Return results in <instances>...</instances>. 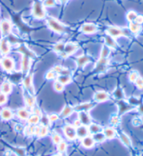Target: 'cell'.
Wrapping results in <instances>:
<instances>
[{"label": "cell", "mask_w": 143, "mask_h": 156, "mask_svg": "<svg viewBox=\"0 0 143 156\" xmlns=\"http://www.w3.org/2000/svg\"><path fill=\"white\" fill-rule=\"evenodd\" d=\"M44 6L39 0H36L33 4L32 16L36 18L42 19L45 17V11Z\"/></svg>", "instance_id": "1"}, {"label": "cell", "mask_w": 143, "mask_h": 156, "mask_svg": "<svg viewBox=\"0 0 143 156\" xmlns=\"http://www.w3.org/2000/svg\"><path fill=\"white\" fill-rule=\"evenodd\" d=\"M47 24L53 31L57 34H62L65 31V27L57 19L50 17L47 19Z\"/></svg>", "instance_id": "2"}, {"label": "cell", "mask_w": 143, "mask_h": 156, "mask_svg": "<svg viewBox=\"0 0 143 156\" xmlns=\"http://www.w3.org/2000/svg\"><path fill=\"white\" fill-rule=\"evenodd\" d=\"M129 34L128 31L126 29H122L118 27L110 26L107 29V34L113 38H117L121 36H127Z\"/></svg>", "instance_id": "3"}, {"label": "cell", "mask_w": 143, "mask_h": 156, "mask_svg": "<svg viewBox=\"0 0 143 156\" xmlns=\"http://www.w3.org/2000/svg\"><path fill=\"white\" fill-rule=\"evenodd\" d=\"M77 48V45L76 44L73 43H68L65 44L64 49L63 52L60 54V55L63 57H66L68 56L72 55L73 53L76 51Z\"/></svg>", "instance_id": "4"}, {"label": "cell", "mask_w": 143, "mask_h": 156, "mask_svg": "<svg viewBox=\"0 0 143 156\" xmlns=\"http://www.w3.org/2000/svg\"><path fill=\"white\" fill-rule=\"evenodd\" d=\"M12 29L11 22L8 20H3L0 23V30L4 36H8L11 33Z\"/></svg>", "instance_id": "5"}, {"label": "cell", "mask_w": 143, "mask_h": 156, "mask_svg": "<svg viewBox=\"0 0 143 156\" xmlns=\"http://www.w3.org/2000/svg\"><path fill=\"white\" fill-rule=\"evenodd\" d=\"M81 31L84 34H91L97 31V27L93 23H85L81 27Z\"/></svg>", "instance_id": "6"}, {"label": "cell", "mask_w": 143, "mask_h": 156, "mask_svg": "<svg viewBox=\"0 0 143 156\" xmlns=\"http://www.w3.org/2000/svg\"><path fill=\"white\" fill-rule=\"evenodd\" d=\"M64 134L67 136V138L70 139V140H73V139L76 137L77 134L75 127L71 125H67L64 127Z\"/></svg>", "instance_id": "7"}, {"label": "cell", "mask_w": 143, "mask_h": 156, "mask_svg": "<svg viewBox=\"0 0 143 156\" xmlns=\"http://www.w3.org/2000/svg\"><path fill=\"white\" fill-rule=\"evenodd\" d=\"M78 116L79 121L84 126H89L91 124V118L86 111H80Z\"/></svg>", "instance_id": "8"}, {"label": "cell", "mask_w": 143, "mask_h": 156, "mask_svg": "<svg viewBox=\"0 0 143 156\" xmlns=\"http://www.w3.org/2000/svg\"><path fill=\"white\" fill-rule=\"evenodd\" d=\"M2 67L6 71H11L14 68V62L10 57H5L2 59Z\"/></svg>", "instance_id": "9"}, {"label": "cell", "mask_w": 143, "mask_h": 156, "mask_svg": "<svg viewBox=\"0 0 143 156\" xmlns=\"http://www.w3.org/2000/svg\"><path fill=\"white\" fill-rule=\"evenodd\" d=\"M118 105H119V108H120V115L128 111L131 110V109L133 108V107L131 105L128 104L123 101H122V100H120V101L118 102Z\"/></svg>", "instance_id": "10"}, {"label": "cell", "mask_w": 143, "mask_h": 156, "mask_svg": "<svg viewBox=\"0 0 143 156\" xmlns=\"http://www.w3.org/2000/svg\"><path fill=\"white\" fill-rule=\"evenodd\" d=\"M10 51V45L6 38L2 39L0 41V52L4 55H6Z\"/></svg>", "instance_id": "11"}, {"label": "cell", "mask_w": 143, "mask_h": 156, "mask_svg": "<svg viewBox=\"0 0 143 156\" xmlns=\"http://www.w3.org/2000/svg\"><path fill=\"white\" fill-rule=\"evenodd\" d=\"M109 98V95L105 91H97L94 95V99L96 101L98 102H103L107 101Z\"/></svg>", "instance_id": "12"}, {"label": "cell", "mask_w": 143, "mask_h": 156, "mask_svg": "<svg viewBox=\"0 0 143 156\" xmlns=\"http://www.w3.org/2000/svg\"><path fill=\"white\" fill-rule=\"evenodd\" d=\"M105 41L106 46H108L109 48L115 49L117 48V43H116L115 40V38L112 37V36L108 35V34L105 36Z\"/></svg>", "instance_id": "13"}, {"label": "cell", "mask_w": 143, "mask_h": 156, "mask_svg": "<svg viewBox=\"0 0 143 156\" xmlns=\"http://www.w3.org/2000/svg\"><path fill=\"white\" fill-rule=\"evenodd\" d=\"M88 133H89V130L87 129V127H85L84 126H80V127H78V128H77L76 134L78 137H80V138L85 137V136L88 135Z\"/></svg>", "instance_id": "14"}, {"label": "cell", "mask_w": 143, "mask_h": 156, "mask_svg": "<svg viewBox=\"0 0 143 156\" xmlns=\"http://www.w3.org/2000/svg\"><path fill=\"white\" fill-rule=\"evenodd\" d=\"M90 62H91V58L88 57V56H85V55L81 56V57H79L77 58V66H78L80 68L83 67L86 63Z\"/></svg>", "instance_id": "15"}, {"label": "cell", "mask_w": 143, "mask_h": 156, "mask_svg": "<svg viewBox=\"0 0 143 156\" xmlns=\"http://www.w3.org/2000/svg\"><path fill=\"white\" fill-rule=\"evenodd\" d=\"M108 63V60L107 58H101L100 60L98 61V62L97 63V66H96V70L97 72L98 71H103L105 70V68L106 66Z\"/></svg>", "instance_id": "16"}, {"label": "cell", "mask_w": 143, "mask_h": 156, "mask_svg": "<svg viewBox=\"0 0 143 156\" xmlns=\"http://www.w3.org/2000/svg\"><path fill=\"white\" fill-rule=\"evenodd\" d=\"M30 66V58L27 55H25L22 62V68L24 72H27Z\"/></svg>", "instance_id": "17"}, {"label": "cell", "mask_w": 143, "mask_h": 156, "mask_svg": "<svg viewBox=\"0 0 143 156\" xmlns=\"http://www.w3.org/2000/svg\"><path fill=\"white\" fill-rule=\"evenodd\" d=\"M94 140H93V138H92L91 136H86L85 137H84L83 140H82V145L86 148H91V146H94Z\"/></svg>", "instance_id": "18"}, {"label": "cell", "mask_w": 143, "mask_h": 156, "mask_svg": "<svg viewBox=\"0 0 143 156\" xmlns=\"http://www.w3.org/2000/svg\"><path fill=\"white\" fill-rule=\"evenodd\" d=\"M129 30L133 34H138L141 30V25L135 23V22H131L129 23Z\"/></svg>", "instance_id": "19"}, {"label": "cell", "mask_w": 143, "mask_h": 156, "mask_svg": "<svg viewBox=\"0 0 143 156\" xmlns=\"http://www.w3.org/2000/svg\"><path fill=\"white\" fill-rule=\"evenodd\" d=\"M0 115H1L2 118L4 119V120H9L12 118L13 116V114H12V112L10 109L8 108L3 109L1 111V113H0Z\"/></svg>", "instance_id": "20"}, {"label": "cell", "mask_w": 143, "mask_h": 156, "mask_svg": "<svg viewBox=\"0 0 143 156\" xmlns=\"http://www.w3.org/2000/svg\"><path fill=\"white\" fill-rule=\"evenodd\" d=\"M12 87L10 82H4L3 84H2L1 87V91L2 93H3L4 94H8L11 91Z\"/></svg>", "instance_id": "21"}, {"label": "cell", "mask_w": 143, "mask_h": 156, "mask_svg": "<svg viewBox=\"0 0 143 156\" xmlns=\"http://www.w3.org/2000/svg\"><path fill=\"white\" fill-rule=\"evenodd\" d=\"M32 80L33 76L31 75H29V76L25 78V80L23 81V84L26 89L31 90V87H32Z\"/></svg>", "instance_id": "22"}, {"label": "cell", "mask_w": 143, "mask_h": 156, "mask_svg": "<svg viewBox=\"0 0 143 156\" xmlns=\"http://www.w3.org/2000/svg\"><path fill=\"white\" fill-rule=\"evenodd\" d=\"M94 107V104L92 103H84L82 105H77L76 107V110L78 111H87L89 109H90L91 107Z\"/></svg>", "instance_id": "23"}, {"label": "cell", "mask_w": 143, "mask_h": 156, "mask_svg": "<svg viewBox=\"0 0 143 156\" xmlns=\"http://www.w3.org/2000/svg\"><path fill=\"white\" fill-rule=\"evenodd\" d=\"M57 81L63 84H67L71 82V78L69 75H59L57 77Z\"/></svg>", "instance_id": "24"}, {"label": "cell", "mask_w": 143, "mask_h": 156, "mask_svg": "<svg viewBox=\"0 0 143 156\" xmlns=\"http://www.w3.org/2000/svg\"><path fill=\"white\" fill-rule=\"evenodd\" d=\"M92 138H93V140L94 141H97V142H102V141H103L105 140L106 137L105 135H104V133L99 132V133L93 134V136H92Z\"/></svg>", "instance_id": "25"}, {"label": "cell", "mask_w": 143, "mask_h": 156, "mask_svg": "<svg viewBox=\"0 0 143 156\" xmlns=\"http://www.w3.org/2000/svg\"><path fill=\"white\" fill-rule=\"evenodd\" d=\"M104 135H105L106 138L113 139L115 135V131L113 128H107L104 130Z\"/></svg>", "instance_id": "26"}, {"label": "cell", "mask_w": 143, "mask_h": 156, "mask_svg": "<svg viewBox=\"0 0 143 156\" xmlns=\"http://www.w3.org/2000/svg\"><path fill=\"white\" fill-rule=\"evenodd\" d=\"M113 96L117 99H123L124 97V94L122 88H117L113 92Z\"/></svg>", "instance_id": "27"}, {"label": "cell", "mask_w": 143, "mask_h": 156, "mask_svg": "<svg viewBox=\"0 0 143 156\" xmlns=\"http://www.w3.org/2000/svg\"><path fill=\"white\" fill-rule=\"evenodd\" d=\"M18 115L22 119H28L30 117V113L25 109H20L18 111Z\"/></svg>", "instance_id": "28"}, {"label": "cell", "mask_w": 143, "mask_h": 156, "mask_svg": "<svg viewBox=\"0 0 143 156\" xmlns=\"http://www.w3.org/2000/svg\"><path fill=\"white\" fill-rule=\"evenodd\" d=\"M73 112V108L69 105H66L64 107V108L63 109L61 114V117H67L69 116Z\"/></svg>", "instance_id": "29"}, {"label": "cell", "mask_w": 143, "mask_h": 156, "mask_svg": "<svg viewBox=\"0 0 143 156\" xmlns=\"http://www.w3.org/2000/svg\"><path fill=\"white\" fill-rule=\"evenodd\" d=\"M120 137H121V140L123 141V143L124 144L128 146V147H130V146H131V142H130V139L128 138V136L125 135L124 133H120Z\"/></svg>", "instance_id": "30"}, {"label": "cell", "mask_w": 143, "mask_h": 156, "mask_svg": "<svg viewBox=\"0 0 143 156\" xmlns=\"http://www.w3.org/2000/svg\"><path fill=\"white\" fill-rule=\"evenodd\" d=\"M138 16L137 13L134 11H128L127 14V19L128 22L131 23V22H134V20Z\"/></svg>", "instance_id": "31"}, {"label": "cell", "mask_w": 143, "mask_h": 156, "mask_svg": "<svg viewBox=\"0 0 143 156\" xmlns=\"http://www.w3.org/2000/svg\"><path fill=\"white\" fill-rule=\"evenodd\" d=\"M89 130L90 131L91 133L95 134V133H99V132H101V126L96 125V124L92 123V124H90L89 126Z\"/></svg>", "instance_id": "32"}, {"label": "cell", "mask_w": 143, "mask_h": 156, "mask_svg": "<svg viewBox=\"0 0 143 156\" xmlns=\"http://www.w3.org/2000/svg\"><path fill=\"white\" fill-rule=\"evenodd\" d=\"M64 46H65V43H64L62 42L57 43L56 45L54 46V50L55 52L61 54L63 52V51H64Z\"/></svg>", "instance_id": "33"}, {"label": "cell", "mask_w": 143, "mask_h": 156, "mask_svg": "<svg viewBox=\"0 0 143 156\" xmlns=\"http://www.w3.org/2000/svg\"><path fill=\"white\" fill-rule=\"evenodd\" d=\"M110 48H109L108 46H103V48L101 50V58H106L108 57V56L110 55Z\"/></svg>", "instance_id": "34"}, {"label": "cell", "mask_w": 143, "mask_h": 156, "mask_svg": "<svg viewBox=\"0 0 143 156\" xmlns=\"http://www.w3.org/2000/svg\"><path fill=\"white\" fill-rule=\"evenodd\" d=\"M40 121V116L37 115H33L31 116L28 118V122L30 123L31 125H34V124L38 123Z\"/></svg>", "instance_id": "35"}, {"label": "cell", "mask_w": 143, "mask_h": 156, "mask_svg": "<svg viewBox=\"0 0 143 156\" xmlns=\"http://www.w3.org/2000/svg\"><path fill=\"white\" fill-rule=\"evenodd\" d=\"M25 102L27 105L28 107H32L34 105L35 102V98L32 96H30V95H27L25 98Z\"/></svg>", "instance_id": "36"}, {"label": "cell", "mask_w": 143, "mask_h": 156, "mask_svg": "<svg viewBox=\"0 0 143 156\" xmlns=\"http://www.w3.org/2000/svg\"><path fill=\"white\" fill-rule=\"evenodd\" d=\"M139 73L137 71V70H133L130 73L129 76H128V78H129V80L131 82H135V80L138 79V77H139Z\"/></svg>", "instance_id": "37"}, {"label": "cell", "mask_w": 143, "mask_h": 156, "mask_svg": "<svg viewBox=\"0 0 143 156\" xmlns=\"http://www.w3.org/2000/svg\"><path fill=\"white\" fill-rule=\"evenodd\" d=\"M64 85L62 84L61 82L57 81V80L55 82L54 84V89L55 91H57L58 92H61L64 90Z\"/></svg>", "instance_id": "38"}, {"label": "cell", "mask_w": 143, "mask_h": 156, "mask_svg": "<svg viewBox=\"0 0 143 156\" xmlns=\"http://www.w3.org/2000/svg\"><path fill=\"white\" fill-rule=\"evenodd\" d=\"M43 4L46 7H52L55 6L56 4V0H44Z\"/></svg>", "instance_id": "39"}, {"label": "cell", "mask_w": 143, "mask_h": 156, "mask_svg": "<svg viewBox=\"0 0 143 156\" xmlns=\"http://www.w3.org/2000/svg\"><path fill=\"white\" fill-rule=\"evenodd\" d=\"M135 85L139 89H143V77H138V79L135 80Z\"/></svg>", "instance_id": "40"}, {"label": "cell", "mask_w": 143, "mask_h": 156, "mask_svg": "<svg viewBox=\"0 0 143 156\" xmlns=\"http://www.w3.org/2000/svg\"><path fill=\"white\" fill-rule=\"evenodd\" d=\"M56 77H57V73H55L53 70L48 71L45 75V77L47 78L48 80H52Z\"/></svg>", "instance_id": "41"}, {"label": "cell", "mask_w": 143, "mask_h": 156, "mask_svg": "<svg viewBox=\"0 0 143 156\" xmlns=\"http://www.w3.org/2000/svg\"><path fill=\"white\" fill-rule=\"evenodd\" d=\"M48 131V130L47 127H46L45 126H43L42 127H41L38 135L41 136V137H43V136H45L46 135H47Z\"/></svg>", "instance_id": "42"}, {"label": "cell", "mask_w": 143, "mask_h": 156, "mask_svg": "<svg viewBox=\"0 0 143 156\" xmlns=\"http://www.w3.org/2000/svg\"><path fill=\"white\" fill-rule=\"evenodd\" d=\"M67 144L64 141H61V142L58 144V151H60V152H64L65 150L66 149Z\"/></svg>", "instance_id": "43"}, {"label": "cell", "mask_w": 143, "mask_h": 156, "mask_svg": "<svg viewBox=\"0 0 143 156\" xmlns=\"http://www.w3.org/2000/svg\"><path fill=\"white\" fill-rule=\"evenodd\" d=\"M7 101L6 95L3 94V93H0V105H3L6 103Z\"/></svg>", "instance_id": "44"}, {"label": "cell", "mask_w": 143, "mask_h": 156, "mask_svg": "<svg viewBox=\"0 0 143 156\" xmlns=\"http://www.w3.org/2000/svg\"><path fill=\"white\" fill-rule=\"evenodd\" d=\"M120 117L118 116H113L112 118L110 119L111 123L113 124V125H117V124L120 123Z\"/></svg>", "instance_id": "45"}, {"label": "cell", "mask_w": 143, "mask_h": 156, "mask_svg": "<svg viewBox=\"0 0 143 156\" xmlns=\"http://www.w3.org/2000/svg\"><path fill=\"white\" fill-rule=\"evenodd\" d=\"M134 22L135 23L141 25L142 24H143V16H141V15H138Z\"/></svg>", "instance_id": "46"}, {"label": "cell", "mask_w": 143, "mask_h": 156, "mask_svg": "<svg viewBox=\"0 0 143 156\" xmlns=\"http://www.w3.org/2000/svg\"><path fill=\"white\" fill-rule=\"evenodd\" d=\"M52 140H53V141H54V142L56 143V144H59L62 141L61 136L58 135V134H55V135H53Z\"/></svg>", "instance_id": "47"}, {"label": "cell", "mask_w": 143, "mask_h": 156, "mask_svg": "<svg viewBox=\"0 0 143 156\" xmlns=\"http://www.w3.org/2000/svg\"><path fill=\"white\" fill-rule=\"evenodd\" d=\"M133 124L135 126H139L142 124V120L140 118H135L133 120Z\"/></svg>", "instance_id": "48"}, {"label": "cell", "mask_w": 143, "mask_h": 156, "mask_svg": "<svg viewBox=\"0 0 143 156\" xmlns=\"http://www.w3.org/2000/svg\"><path fill=\"white\" fill-rule=\"evenodd\" d=\"M48 119L50 121H55L58 119V116L56 115V114H51V115L48 117Z\"/></svg>", "instance_id": "49"}, {"label": "cell", "mask_w": 143, "mask_h": 156, "mask_svg": "<svg viewBox=\"0 0 143 156\" xmlns=\"http://www.w3.org/2000/svg\"><path fill=\"white\" fill-rule=\"evenodd\" d=\"M15 128L17 131L20 132L23 130V127L20 124H17V125L15 126Z\"/></svg>", "instance_id": "50"}, {"label": "cell", "mask_w": 143, "mask_h": 156, "mask_svg": "<svg viewBox=\"0 0 143 156\" xmlns=\"http://www.w3.org/2000/svg\"><path fill=\"white\" fill-rule=\"evenodd\" d=\"M81 123H80V121H75V126L76 127H77V128H78V127H80L81 126Z\"/></svg>", "instance_id": "51"}, {"label": "cell", "mask_w": 143, "mask_h": 156, "mask_svg": "<svg viewBox=\"0 0 143 156\" xmlns=\"http://www.w3.org/2000/svg\"><path fill=\"white\" fill-rule=\"evenodd\" d=\"M35 115H37L38 116H41V111H40V109H38V108H36L35 109Z\"/></svg>", "instance_id": "52"}, {"label": "cell", "mask_w": 143, "mask_h": 156, "mask_svg": "<svg viewBox=\"0 0 143 156\" xmlns=\"http://www.w3.org/2000/svg\"><path fill=\"white\" fill-rule=\"evenodd\" d=\"M139 111H140V112L141 114H143V106H140V109H139Z\"/></svg>", "instance_id": "53"}, {"label": "cell", "mask_w": 143, "mask_h": 156, "mask_svg": "<svg viewBox=\"0 0 143 156\" xmlns=\"http://www.w3.org/2000/svg\"><path fill=\"white\" fill-rule=\"evenodd\" d=\"M60 1H61L62 3H66V2L69 1V0H60Z\"/></svg>", "instance_id": "54"}, {"label": "cell", "mask_w": 143, "mask_h": 156, "mask_svg": "<svg viewBox=\"0 0 143 156\" xmlns=\"http://www.w3.org/2000/svg\"><path fill=\"white\" fill-rule=\"evenodd\" d=\"M54 156H59V155H54Z\"/></svg>", "instance_id": "55"}]
</instances>
